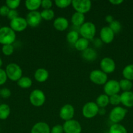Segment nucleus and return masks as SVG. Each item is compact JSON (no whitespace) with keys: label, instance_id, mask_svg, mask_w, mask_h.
Listing matches in <instances>:
<instances>
[{"label":"nucleus","instance_id":"ea45409f","mask_svg":"<svg viewBox=\"0 0 133 133\" xmlns=\"http://www.w3.org/2000/svg\"><path fill=\"white\" fill-rule=\"evenodd\" d=\"M50 133H64L63 125L59 124L53 126L50 130Z\"/></svg>","mask_w":133,"mask_h":133},{"label":"nucleus","instance_id":"f03ea898","mask_svg":"<svg viewBox=\"0 0 133 133\" xmlns=\"http://www.w3.org/2000/svg\"><path fill=\"white\" fill-rule=\"evenodd\" d=\"M8 79L12 81H18L22 77V70L20 66L16 63H10L5 69Z\"/></svg>","mask_w":133,"mask_h":133},{"label":"nucleus","instance_id":"cd10ccee","mask_svg":"<svg viewBox=\"0 0 133 133\" xmlns=\"http://www.w3.org/2000/svg\"><path fill=\"white\" fill-rule=\"evenodd\" d=\"M119 83L120 89L123 92H129L132 88V81L126 79H123L119 81Z\"/></svg>","mask_w":133,"mask_h":133},{"label":"nucleus","instance_id":"ddd939ff","mask_svg":"<svg viewBox=\"0 0 133 133\" xmlns=\"http://www.w3.org/2000/svg\"><path fill=\"white\" fill-rule=\"evenodd\" d=\"M74 116V108L70 104H65L60 109L59 117L65 122L73 119Z\"/></svg>","mask_w":133,"mask_h":133},{"label":"nucleus","instance_id":"6ab92c4d","mask_svg":"<svg viewBox=\"0 0 133 133\" xmlns=\"http://www.w3.org/2000/svg\"><path fill=\"white\" fill-rule=\"evenodd\" d=\"M49 77V73L46 69L40 68L37 69L34 74V78L39 83H44L48 80Z\"/></svg>","mask_w":133,"mask_h":133},{"label":"nucleus","instance_id":"7ed1b4c3","mask_svg":"<svg viewBox=\"0 0 133 133\" xmlns=\"http://www.w3.org/2000/svg\"><path fill=\"white\" fill-rule=\"evenodd\" d=\"M96 26L91 22H85L79 28V34L82 38L90 40L93 39L96 34Z\"/></svg>","mask_w":133,"mask_h":133},{"label":"nucleus","instance_id":"4be33fe9","mask_svg":"<svg viewBox=\"0 0 133 133\" xmlns=\"http://www.w3.org/2000/svg\"><path fill=\"white\" fill-rule=\"evenodd\" d=\"M89 40L82 37L80 38L77 40L76 42L74 44V46L76 50L83 52V51H85L89 48Z\"/></svg>","mask_w":133,"mask_h":133},{"label":"nucleus","instance_id":"2eb2a0df","mask_svg":"<svg viewBox=\"0 0 133 133\" xmlns=\"http://www.w3.org/2000/svg\"><path fill=\"white\" fill-rule=\"evenodd\" d=\"M114 32L112 31L109 26L103 27L100 31V40L104 44H110L114 39Z\"/></svg>","mask_w":133,"mask_h":133},{"label":"nucleus","instance_id":"37998d69","mask_svg":"<svg viewBox=\"0 0 133 133\" xmlns=\"http://www.w3.org/2000/svg\"><path fill=\"white\" fill-rule=\"evenodd\" d=\"M105 20L107 23H108L109 24H110V23H112L113 20H114V19H113V17L112 16V15H108L106 16Z\"/></svg>","mask_w":133,"mask_h":133},{"label":"nucleus","instance_id":"5701e85b","mask_svg":"<svg viewBox=\"0 0 133 133\" xmlns=\"http://www.w3.org/2000/svg\"><path fill=\"white\" fill-rule=\"evenodd\" d=\"M96 104L100 109H104L110 104L109 96L105 94H100L96 99Z\"/></svg>","mask_w":133,"mask_h":133},{"label":"nucleus","instance_id":"2f4dec72","mask_svg":"<svg viewBox=\"0 0 133 133\" xmlns=\"http://www.w3.org/2000/svg\"><path fill=\"white\" fill-rule=\"evenodd\" d=\"M109 27L112 29V31L114 32V34L118 33L121 31V24L119 21L113 20L110 24L109 25Z\"/></svg>","mask_w":133,"mask_h":133},{"label":"nucleus","instance_id":"412c9836","mask_svg":"<svg viewBox=\"0 0 133 133\" xmlns=\"http://www.w3.org/2000/svg\"><path fill=\"white\" fill-rule=\"evenodd\" d=\"M82 57L87 61H94L97 57V53L93 48H88L82 52Z\"/></svg>","mask_w":133,"mask_h":133},{"label":"nucleus","instance_id":"473e14b6","mask_svg":"<svg viewBox=\"0 0 133 133\" xmlns=\"http://www.w3.org/2000/svg\"><path fill=\"white\" fill-rule=\"evenodd\" d=\"M56 6L60 9H65L72 4L71 0H56L54 1Z\"/></svg>","mask_w":133,"mask_h":133},{"label":"nucleus","instance_id":"aec40b11","mask_svg":"<svg viewBox=\"0 0 133 133\" xmlns=\"http://www.w3.org/2000/svg\"><path fill=\"white\" fill-rule=\"evenodd\" d=\"M72 24L76 27H80L85 23V16L82 13L75 12L71 17Z\"/></svg>","mask_w":133,"mask_h":133},{"label":"nucleus","instance_id":"f3484780","mask_svg":"<svg viewBox=\"0 0 133 133\" xmlns=\"http://www.w3.org/2000/svg\"><path fill=\"white\" fill-rule=\"evenodd\" d=\"M69 21L64 17H58L53 21V26L59 31H64L69 27Z\"/></svg>","mask_w":133,"mask_h":133},{"label":"nucleus","instance_id":"f257e3e1","mask_svg":"<svg viewBox=\"0 0 133 133\" xmlns=\"http://www.w3.org/2000/svg\"><path fill=\"white\" fill-rule=\"evenodd\" d=\"M16 40V32L10 27L0 29V44L3 45L13 44Z\"/></svg>","mask_w":133,"mask_h":133},{"label":"nucleus","instance_id":"c03bdc74","mask_svg":"<svg viewBox=\"0 0 133 133\" xmlns=\"http://www.w3.org/2000/svg\"><path fill=\"white\" fill-rule=\"evenodd\" d=\"M110 3H112V5H119L120 4L122 3L123 2V0H110L109 1Z\"/></svg>","mask_w":133,"mask_h":133},{"label":"nucleus","instance_id":"de8ad7c7","mask_svg":"<svg viewBox=\"0 0 133 133\" xmlns=\"http://www.w3.org/2000/svg\"><path fill=\"white\" fill-rule=\"evenodd\" d=\"M3 64V61H2V59H1V58H0V68L1 67V66H2Z\"/></svg>","mask_w":133,"mask_h":133},{"label":"nucleus","instance_id":"0eeeda50","mask_svg":"<svg viewBox=\"0 0 133 133\" xmlns=\"http://www.w3.org/2000/svg\"><path fill=\"white\" fill-rule=\"evenodd\" d=\"M89 79L96 85H104L108 81V75L100 70H94L90 73Z\"/></svg>","mask_w":133,"mask_h":133},{"label":"nucleus","instance_id":"393cba45","mask_svg":"<svg viewBox=\"0 0 133 133\" xmlns=\"http://www.w3.org/2000/svg\"><path fill=\"white\" fill-rule=\"evenodd\" d=\"M32 80H31L29 77L27 76H22V77L17 81V84H18L20 88H23V89H27V88H30V87L32 86Z\"/></svg>","mask_w":133,"mask_h":133},{"label":"nucleus","instance_id":"20e7f679","mask_svg":"<svg viewBox=\"0 0 133 133\" xmlns=\"http://www.w3.org/2000/svg\"><path fill=\"white\" fill-rule=\"evenodd\" d=\"M29 101L33 106L36 107H40L43 106L45 103V94L40 90H33L29 95Z\"/></svg>","mask_w":133,"mask_h":133},{"label":"nucleus","instance_id":"1a4fd4ad","mask_svg":"<svg viewBox=\"0 0 133 133\" xmlns=\"http://www.w3.org/2000/svg\"><path fill=\"white\" fill-rule=\"evenodd\" d=\"M63 128L65 133H81L82 131L80 123L73 119L65 122L63 125Z\"/></svg>","mask_w":133,"mask_h":133},{"label":"nucleus","instance_id":"b1692460","mask_svg":"<svg viewBox=\"0 0 133 133\" xmlns=\"http://www.w3.org/2000/svg\"><path fill=\"white\" fill-rule=\"evenodd\" d=\"M25 6L29 12L36 11L41 6V0H27L25 2Z\"/></svg>","mask_w":133,"mask_h":133},{"label":"nucleus","instance_id":"6e6552de","mask_svg":"<svg viewBox=\"0 0 133 133\" xmlns=\"http://www.w3.org/2000/svg\"><path fill=\"white\" fill-rule=\"evenodd\" d=\"M72 6L77 12L86 14L91 8V1L90 0H72Z\"/></svg>","mask_w":133,"mask_h":133},{"label":"nucleus","instance_id":"4468645a","mask_svg":"<svg viewBox=\"0 0 133 133\" xmlns=\"http://www.w3.org/2000/svg\"><path fill=\"white\" fill-rule=\"evenodd\" d=\"M26 19L28 25L31 27H37L43 19L40 16V12L37 10L29 12L27 14Z\"/></svg>","mask_w":133,"mask_h":133},{"label":"nucleus","instance_id":"f704fd0d","mask_svg":"<svg viewBox=\"0 0 133 133\" xmlns=\"http://www.w3.org/2000/svg\"><path fill=\"white\" fill-rule=\"evenodd\" d=\"M14 50V48L13 44H7L3 45L2 47V52L5 55L9 56L11 55Z\"/></svg>","mask_w":133,"mask_h":133},{"label":"nucleus","instance_id":"8fccbe9b","mask_svg":"<svg viewBox=\"0 0 133 133\" xmlns=\"http://www.w3.org/2000/svg\"><path fill=\"white\" fill-rule=\"evenodd\" d=\"M0 90H1V89H0Z\"/></svg>","mask_w":133,"mask_h":133},{"label":"nucleus","instance_id":"a19ab883","mask_svg":"<svg viewBox=\"0 0 133 133\" xmlns=\"http://www.w3.org/2000/svg\"><path fill=\"white\" fill-rule=\"evenodd\" d=\"M7 17L10 21L13 20V19L19 17L18 12L16 10H10L9 12V14H8L7 16Z\"/></svg>","mask_w":133,"mask_h":133},{"label":"nucleus","instance_id":"f8f14e48","mask_svg":"<svg viewBox=\"0 0 133 133\" xmlns=\"http://www.w3.org/2000/svg\"><path fill=\"white\" fill-rule=\"evenodd\" d=\"M28 26L26 19L22 17H18L10 22V27L14 32H22Z\"/></svg>","mask_w":133,"mask_h":133},{"label":"nucleus","instance_id":"09e8293b","mask_svg":"<svg viewBox=\"0 0 133 133\" xmlns=\"http://www.w3.org/2000/svg\"><path fill=\"white\" fill-rule=\"evenodd\" d=\"M1 24H0V29H1Z\"/></svg>","mask_w":133,"mask_h":133},{"label":"nucleus","instance_id":"c9c22d12","mask_svg":"<svg viewBox=\"0 0 133 133\" xmlns=\"http://www.w3.org/2000/svg\"><path fill=\"white\" fill-rule=\"evenodd\" d=\"M109 100L110 104L113 106L117 107L121 103V97H120V95H119L118 94L110 96Z\"/></svg>","mask_w":133,"mask_h":133},{"label":"nucleus","instance_id":"49530a36","mask_svg":"<svg viewBox=\"0 0 133 133\" xmlns=\"http://www.w3.org/2000/svg\"><path fill=\"white\" fill-rule=\"evenodd\" d=\"M106 113V110L104 109H100L99 108V114H100V115H104Z\"/></svg>","mask_w":133,"mask_h":133},{"label":"nucleus","instance_id":"79ce46f5","mask_svg":"<svg viewBox=\"0 0 133 133\" xmlns=\"http://www.w3.org/2000/svg\"><path fill=\"white\" fill-rule=\"evenodd\" d=\"M9 10H10V9L7 5H3L0 7V15L4 17L7 16Z\"/></svg>","mask_w":133,"mask_h":133},{"label":"nucleus","instance_id":"c756f323","mask_svg":"<svg viewBox=\"0 0 133 133\" xmlns=\"http://www.w3.org/2000/svg\"><path fill=\"white\" fill-rule=\"evenodd\" d=\"M40 16H41L42 19H44L46 21H50L54 18L55 13L54 11L51 9H43L40 12Z\"/></svg>","mask_w":133,"mask_h":133},{"label":"nucleus","instance_id":"9d476101","mask_svg":"<svg viewBox=\"0 0 133 133\" xmlns=\"http://www.w3.org/2000/svg\"><path fill=\"white\" fill-rule=\"evenodd\" d=\"M120 90L121 89L119 81L114 79L108 81L104 85V94L109 97L113 95L117 94Z\"/></svg>","mask_w":133,"mask_h":133},{"label":"nucleus","instance_id":"39448f33","mask_svg":"<svg viewBox=\"0 0 133 133\" xmlns=\"http://www.w3.org/2000/svg\"><path fill=\"white\" fill-rule=\"evenodd\" d=\"M127 112V110L122 107H115L110 112L109 119L113 123H119L123 120Z\"/></svg>","mask_w":133,"mask_h":133},{"label":"nucleus","instance_id":"4c0bfd02","mask_svg":"<svg viewBox=\"0 0 133 133\" xmlns=\"http://www.w3.org/2000/svg\"><path fill=\"white\" fill-rule=\"evenodd\" d=\"M7 79L8 78L7 76L5 70L0 68V86L5 84V83H6Z\"/></svg>","mask_w":133,"mask_h":133},{"label":"nucleus","instance_id":"a18cd8bd","mask_svg":"<svg viewBox=\"0 0 133 133\" xmlns=\"http://www.w3.org/2000/svg\"><path fill=\"white\" fill-rule=\"evenodd\" d=\"M102 43V42L100 40H99V39H96V40H95V42H94V44H95V45L96 47V48H99V47L101 45Z\"/></svg>","mask_w":133,"mask_h":133},{"label":"nucleus","instance_id":"bb28decb","mask_svg":"<svg viewBox=\"0 0 133 133\" xmlns=\"http://www.w3.org/2000/svg\"><path fill=\"white\" fill-rule=\"evenodd\" d=\"M123 76L124 79L133 81V64H129L125 66L123 70Z\"/></svg>","mask_w":133,"mask_h":133},{"label":"nucleus","instance_id":"e433bc0d","mask_svg":"<svg viewBox=\"0 0 133 133\" xmlns=\"http://www.w3.org/2000/svg\"><path fill=\"white\" fill-rule=\"evenodd\" d=\"M11 95V92L10 90L7 88H3L0 90V96L1 97L4 99H7Z\"/></svg>","mask_w":133,"mask_h":133},{"label":"nucleus","instance_id":"a211bd4d","mask_svg":"<svg viewBox=\"0 0 133 133\" xmlns=\"http://www.w3.org/2000/svg\"><path fill=\"white\" fill-rule=\"evenodd\" d=\"M121 103L126 107H133V92H123L121 95Z\"/></svg>","mask_w":133,"mask_h":133},{"label":"nucleus","instance_id":"58836bf2","mask_svg":"<svg viewBox=\"0 0 133 133\" xmlns=\"http://www.w3.org/2000/svg\"><path fill=\"white\" fill-rule=\"evenodd\" d=\"M53 6V2L51 0H42L41 6L44 9H51Z\"/></svg>","mask_w":133,"mask_h":133},{"label":"nucleus","instance_id":"c85d7f7f","mask_svg":"<svg viewBox=\"0 0 133 133\" xmlns=\"http://www.w3.org/2000/svg\"><path fill=\"white\" fill-rule=\"evenodd\" d=\"M109 133H127L126 128L119 123H113L109 129Z\"/></svg>","mask_w":133,"mask_h":133},{"label":"nucleus","instance_id":"a878e982","mask_svg":"<svg viewBox=\"0 0 133 133\" xmlns=\"http://www.w3.org/2000/svg\"><path fill=\"white\" fill-rule=\"evenodd\" d=\"M10 114V108L7 104H0V119H6Z\"/></svg>","mask_w":133,"mask_h":133},{"label":"nucleus","instance_id":"423d86ee","mask_svg":"<svg viewBox=\"0 0 133 133\" xmlns=\"http://www.w3.org/2000/svg\"><path fill=\"white\" fill-rule=\"evenodd\" d=\"M99 107L95 102L89 101L86 103L82 107V112L83 117L87 119L94 118L99 114Z\"/></svg>","mask_w":133,"mask_h":133},{"label":"nucleus","instance_id":"dca6fc26","mask_svg":"<svg viewBox=\"0 0 133 133\" xmlns=\"http://www.w3.org/2000/svg\"><path fill=\"white\" fill-rule=\"evenodd\" d=\"M50 130L48 123L40 122L36 123L33 126L30 133H50Z\"/></svg>","mask_w":133,"mask_h":133},{"label":"nucleus","instance_id":"72a5a7b5","mask_svg":"<svg viewBox=\"0 0 133 133\" xmlns=\"http://www.w3.org/2000/svg\"><path fill=\"white\" fill-rule=\"evenodd\" d=\"M20 0H7L6 5L10 10H16L20 5Z\"/></svg>","mask_w":133,"mask_h":133},{"label":"nucleus","instance_id":"7c9ffc66","mask_svg":"<svg viewBox=\"0 0 133 133\" xmlns=\"http://www.w3.org/2000/svg\"><path fill=\"white\" fill-rule=\"evenodd\" d=\"M79 35L80 34L78 31H74V30L70 31L66 35V40L69 42V43L74 45L76 42L77 40L80 38Z\"/></svg>","mask_w":133,"mask_h":133},{"label":"nucleus","instance_id":"9b49d317","mask_svg":"<svg viewBox=\"0 0 133 133\" xmlns=\"http://www.w3.org/2000/svg\"><path fill=\"white\" fill-rule=\"evenodd\" d=\"M116 62L110 57H104L100 62V70L107 75L113 73L116 70Z\"/></svg>","mask_w":133,"mask_h":133}]
</instances>
